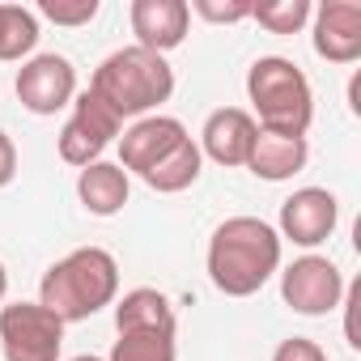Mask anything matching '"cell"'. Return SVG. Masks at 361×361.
Masks as SVG:
<instances>
[{
  "label": "cell",
  "instance_id": "23",
  "mask_svg": "<svg viewBox=\"0 0 361 361\" xmlns=\"http://www.w3.org/2000/svg\"><path fill=\"white\" fill-rule=\"evenodd\" d=\"M272 361H327V353H323L314 340H306V336H289V340L276 344Z\"/></svg>",
  "mask_w": 361,
  "mask_h": 361
},
{
  "label": "cell",
  "instance_id": "26",
  "mask_svg": "<svg viewBox=\"0 0 361 361\" xmlns=\"http://www.w3.org/2000/svg\"><path fill=\"white\" fill-rule=\"evenodd\" d=\"M5 293H9V272H5V264H0V302H5Z\"/></svg>",
  "mask_w": 361,
  "mask_h": 361
},
{
  "label": "cell",
  "instance_id": "24",
  "mask_svg": "<svg viewBox=\"0 0 361 361\" xmlns=\"http://www.w3.org/2000/svg\"><path fill=\"white\" fill-rule=\"evenodd\" d=\"M340 306H344V340H348V348H361V331H357V306H361V285H348V289H344V298H340Z\"/></svg>",
  "mask_w": 361,
  "mask_h": 361
},
{
  "label": "cell",
  "instance_id": "14",
  "mask_svg": "<svg viewBox=\"0 0 361 361\" xmlns=\"http://www.w3.org/2000/svg\"><path fill=\"white\" fill-rule=\"evenodd\" d=\"M306 157H310V145L306 136H281V132H264L255 136L251 145V157H247V170L264 183H285L298 170H306Z\"/></svg>",
  "mask_w": 361,
  "mask_h": 361
},
{
  "label": "cell",
  "instance_id": "8",
  "mask_svg": "<svg viewBox=\"0 0 361 361\" xmlns=\"http://www.w3.org/2000/svg\"><path fill=\"white\" fill-rule=\"evenodd\" d=\"M18 98L30 115H56L77 98V68L68 56H35L18 73Z\"/></svg>",
  "mask_w": 361,
  "mask_h": 361
},
{
  "label": "cell",
  "instance_id": "9",
  "mask_svg": "<svg viewBox=\"0 0 361 361\" xmlns=\"http://www.w3.org/2000/svg\"><path fill=\"white\" fill-rule=\"evenodd\" d=\"M340 221V200L327 188H298L281 204V238L293 247H319L336 234Z\"/></svg>",
  "mask_w": 361,
  "mask_h": 361
},
{
  "label": "cell",
  "instance_id": "20",
  "mask_svg": "<svg viewBox=\"0 0 361 361\" xmlns=\"http://www.w3.org/2000/svg\"><path fill=\"white\" fill-rule=\"evenodd\" d=\"M251 18L268 35H298L310 22V0H264V5H251Z\"/></svg>",
  "mask_w": 361,
  "mask_h": 361
},
{
  "label": "cell",
  "instance_id": "12",
  "mask_svg": "<svg viewBox=\"0 0 361 361\" xmlns=\"http://www.w3.org/2000/svg\"><path fill=\"white\" fill-rule=\"evenodd\" d=\"M183 140H188V128L178 123V119H170V115H145V119H136L119 136V166L145 178L170 149H178Z\"/></svg>",
  "mask_w": 361,
  "mask_h": 361
},
{
  "label": "cell",
  "instance_id": "18",
  "mask_svg": "<svg viewBox=\"0 0 361 361\" xmlns=\"http://www.w3.org/2000/svg\"><path fill=\"white\" fill-rule=\"evenodd\" d=\"M39 47V18L26 5H0V60H22Z\"/></svg>",
  "mask_w": 361,
  "mask_h": 361
},
{
  "label": "cell",
  "instance_id": "21",
  "mask_svg": "<svg viewBox=\"0 0 361 361\" xmlns=\"http://www.w3.org/2000/svg\"><path fill=\"white\" fill-rule=\"evenodd\" d=\"M39 13L56 26H90L98 18V0H43Z\"/></svg>",
  "mask_w": 361,
  "mask_h": 361
},
{
  "label": "cell",
  "instance_id": "1",
  "mask_svg": "<svg viewBox=\"0 0 361 361\" xmlns=\"http://www.w3.org/2000/svg\"><path fill=\"white\" fill-rule=\"evenodd\" d=\"M281 272V234L259 217H226L209 238V281L226 298H251Z\"/></svg>",
  "mask_w": 361,
  "mask_h": 361
},
{
  "label": "cell",
  "instance_id": "25",
  "mask_svg": "<svg viewBox=\"0 0 361 361\" xmlns=\"http://www.w3.org/2000/svg\"><path fill=\"white\" fill-rule=\"evenodd\" d=\"M18 178V145L9 132H0V188H9Z\"/></svg>",
  "mask_w": 361,
  "mask_h": 361
},
{
  "label": "cell",
  "instance_id": "10",
  "mask_svg": "<svg viewBox=\"0 0 361 361\" xmlns=\"http://www.w3.org/2000/svg\"><path fill=\"white\" fill-rule=\"evenodd\" d=\"M132 35H136V47L153 51V56H166L174 51L178 43L188 39L192 30V9L188 0H132Z\"/></svg>",
  "mask_w": 361,
  "mask_h": 361
},
{
  "label": "cell",
  "instance_id": "15",
  "mask_svg": "<svg viewBox=\"0 0 361 361\" xmlns=\"http://www.w3.org/2000/svg\"><path fill=\"white\" fill-rule=\"evenodd\" d=\"M128 196H132V183L119 161H94L77 174V200L94 217H115L128 204Z\"/></svg>",
  "mask_w": 361,
  "mask_h": 361
},
{
  "label": "cell",
  "instance_id": "16",
  "mask_svg": "<svg viewBox=\"0 0 361 361\" xmlns=\"http://www.w3.org/2000/svg\"><path fill=\"white\" fill-rule=\"evenodd\" d=\"M115 327H119V331H170V336L178 331L170 298L157 293V289H149V285L128 289V293L119 298V306H115Z\"/></svg>",
  "mask_w": 361,
  "mask_h": 361
},
{
  "label": "cell",
  "instance_id": "19",
  "mask_svg": "<svg viewBox=\"0 0 361 361\" xmlns=\"http://www.w3.org/2000/svg\"><path fill=\"white\" fill-rule=\"evenodd\" d=\"M106 361H178V344L170 331H119Z\"/></svg>",
  "mask_w": 361,
  "mask_h": 361
},
{
  "label": "cell",
  "instance_id": "27",
  "mask_svg": "<svg viewBox=\"0 0 361 361\" xmlns=\"http://www.w3.org/2000/svg\"><path fill=\"white\" fill-rule=\"evenodd\" d=\"M73 361H102V357H94V353H81V357H73Z\"/></svg>",
  "mask_w": 361,
  "mask_h": 361
},
{
  "label": "cell",
  "instance_id": "5",
  "mask_svg": "<svg viewBox=\"0 0 361 361\" xmlns=\"http://www.w3.org/2000/svg\"><path fill=\"white\" fill-rule=\"evenodd\" d=\"M0 348L5 361H60L64 323L39 302L0 306Z\"/></svg>",
  "mask_w": 361,
  "mask_h": 361
},
{
  "label": "cell",
  "instance_id": "7",
  "mask_svg": "<svg viewBox=\"0 0 361 361\" xmlns=\"http://www.w3.org/2000/svg\"><path fill=\"white\" fill-rule=\"evenodd\" d=\"M348 281L344 272L327 259V255H302L293 259L285 272H281V298L293 314H306V319H319V314H331L344 298Z\"/></svg>",
  "mask_w": 361,
  "mask_h": 361
},
{
  "label": "cell",
  "instance_id": "3",
  "mask_svg": "<svg viewBox=\"0 0 361 361\" xmlns=\"http://www.w3.org/2000/svg\"><path fill=\"white\" fill-rule=\"evenodd\" d=\"M90 90L119 119H145L153 106L170 102V94H174V68L166 64V56H153L145 47H119V51H111L94 68Z\"/></svg>",
  "mask_w": 361,
  "mask_h": 361
},
{
  "label": "cell",
  "instance_id": "2",
  "mask_svg": "<svg viewBox=\"0 0 361 361\" xmlns=\"http://www.w3.org/2000/svg\"><path fill=\"white\" fill-rule=\"evenodd\" d=\"M119 293V264L102 247H77L43 272L39 306H47L64 327L98 314Z\"/></svg>",
  "mask_w": 361,
  "mask_h": 361
},
{
  "label": "cell",
  "instance_id": "6",
  "mask_svg": "<svg viewBox=\"0 0 361 361\" xmlns=\"http://www.w3.org/2000/svg\"><path fill=\"white\" fill-rule=\"evenodd\" d=\"M119 128H123V119L94 94V90H85V94H77L73 98V115H68V123L60 128V157L68 161V166H77V170H85V166H94V161H102V149L119 136Z\"/></svg>",
  "mask_w": 361,
  "mask_h": 361
},
{
  "label": "cell",
  "instance_id": "11",
  "mask_svg": "<svg viewBox=\"0 0 361 361\" xmlns=\"http://www.w3.org/2000/svg\"><path fill=\"white\" fill-rule=\"evenodd\" d=\"M314 18V56L327 64H353L361 60V5L357 0H323Z\"/></svg>",
  "mask_w": 361,
  "mask_h": 361
},
{
  "label": "cell",
  "instance_id": "4",
  "mask_svg": "<svg viewBox=\"0 0 361 361\" xmlns=\"http://www.w3.org/2000/svg\"><path fill=\"white\" fill-rule=\"evenodd\" d=\"M247 98L259 115L264 132L306 136L314 119V94L306 73L285 56H259L247 73Z\"/></svg>",
  "mask_w": 361,
  "mask_h": 361
},
{
  "label": "cell",
  "instance_id": "13",
  "mask_svg": "<svg viewBox=\"0 0 361 361\" xmlns=\"http://www.w3.org/2000/svg\"><path fill=\"white\" fill-rule=\"evenodd\" d=\"M255 136H259L255 115H247L243 106H221V111H213V115L204 119L200 153L213 157L217 166H247Z\"/></svg>",
  "mask_w": 361,
  "mask_h": 361
},
{
  "label": "cell",
  "instance_id": "17",
  "mask_svg": "<svg viewBox=\"0 0 361 361\" xmlns=\"http://www.w3.org/2000/svg\"><path fill=\"white\" fill-rule=\"evenodd\" d=\"M200 166H204V153H200V145L188 136L178 149H170L149 174H145V183L153 188V192H161V196H174V192H188L196 178H200Z\"/></svg>",
  "mask_w": 361,
  "mask_h": 361
},
{
  "label": "cell",
  "instance_id": "22",
  "mask_svg": "<svg viewBox=\"0 0 361 361\" xmlns=\"http://www.w3.org/2000/svg\"><path fill=\"white\" fill-rule=\"evenodd\" d=\"M188 9L200 13L213 26H234V22H247L251 18V0H192Z\"/></svg>",
  "mask_w": 361,
  "mask_h": 361
}]
</instances>
